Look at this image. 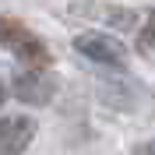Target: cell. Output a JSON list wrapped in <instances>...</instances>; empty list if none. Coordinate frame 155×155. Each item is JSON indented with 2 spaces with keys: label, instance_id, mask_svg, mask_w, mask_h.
<instances>
[{
  "label": "cell",
  "instance_id": "cell-2",
  "mask_svg": "<svg viewBox=\"0 0 155 155\" xmlns=\"http://www.w3.org/2000/svg\"><path fill=\"white\" fill-rule=\"evenodd\" d=\"M14 95L28 106H49L57 95V78H49L46 71H35V67H21L14 71Z\"/></svg>",
  "mask_w": 155,
  "mask_h": 155
},
{
  "label": "cell",
  "instance_id": "cell-5",
  "mask_svg": "<svg viewBox=\"0 0 155 155\" xmlns=\"http://www.w3.org/2000/svg\"><path fill=\"white\" fill-rule=\"evenodd\" d=\"M137 49H155V11L148 14V21H145V28L137 32Z\"/></svg>",
  "mask_w": 155,
  "mask_h": 155
},
{
  "label": "cell",
  "instance_id": "cell-7",
  "mask_svg": "<svg viewBox=\"0 0 155 155\" xmlns=\"http://www.w3.org/2000/svg\"><path fill=\"white\" fill-rule=\"evenodd\" d=\"M4 99H7V95H4V85H0V106H4Z\"/></svg>",
  "mask_w": 155,
  "mask_h": 155
},
{
  "label": "cell",
  "instance_id": "cell-4",
  "mask_svg": "<svg viewBox=\"0 0 155 155\" xmlns=\"http://www.w3.org/2000/svg\"><path fill=\"white\" fill-rule=\"evenodd\" d=\"M35 137L32 116H4L0 120V155H21Z\"/></svg>",
  "mask_w": 155,
  "mask_h": 155
},
{
  "label": "cell",
  "instance_id": "cell-3",
  "mask_svg": "<svg viewBox=\"0 0 155 155\" xmlns=\"http://www.w3.org/2000/svg\"><path fill=\"white\" fill-rule=\"evenodd\" d=\"M74 49L85 53L88 60L95 64H106V67H124V46L116 39L102 35V32H85V35L74 39Z\"/></svg>",
  "mask_w": 155,
  "mask_h": 155
},
{
  "label": "cell",
  "instance_id": "cell-6",
  "mask_svg": "<svg viewBox=\"0 0 155 155\" xmlns=\"http://www.w3.org/2000/svg\"><path fill=\"white\" fill-rule=\"evenodd\" d=\"M134 155H155V141H145V145H137Z\"/></svg>",
  "mask_w": 155,
  "mask_h": 155
},
{
  "label": "cell",
  "instance_id": "cell-1",
  "mask_svg": "<svg viewBox=\"0 0 155 155\" xmlns=\"http://www.w3.org/2000/svg\"><path fill=\"white\" fill-rule=\"evenodd\" d=\"M0 42H4L21 64H28V67H35V71L49 67V49H46V42H42L32 28H25L18 18H0Z\"/></svg>",
  "mask_w": 155,
  "mask_h": 155
}]
</instances>
